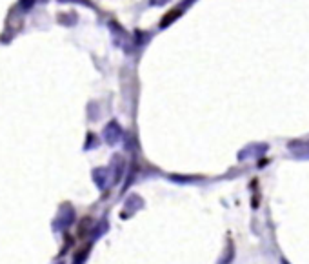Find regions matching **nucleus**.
<instances>
[{
  "label": "nucleus",
  "instance_id": "f257e3e1",
  "mask_svg": "<svg viewBox=\"0 0 309 264\" xmlns=\"http://www.w3.org/2000/svg\"><path fill=\"white\" fill-rule=\"evenodd\" d=\"M178 15H180V13H178V9H171V13H170V15H165V18L162 20V28L167 26V24H170V22L173 20L175 17H178Z\"/></svg>",
  "mask_w": 309,
  "mask_h": 264
},
{
  "label": "nucleus",
  "instance_id": "f03ea898",
  "mask_svg": "<svg viewBox=\"0 0 309 264\" xmlns=\"http://www.w3.org/2000/svg\"><path fill=\"white\" fill-rule=\"evenodd\" d=\"M167 0H151V4H165Z\"/></svg>",
  "mask_w": 309,
  "mask_h": 264
},
{
  "label": "nucleus",
  "instance_id": "7ed1b4c3",
  "mask_svg": "<svg viewBox=\"0 0 309 264\" xmlns=\"http://www.w3.org/2000/svg\"><path fill=\"white\" fill-rule=\"evenodd\" d=\"M282 264H288V262H286V260H282Z\"/></svg>",
  "mask_w": 309,
  "mask_h": 264
}]
</instances>
